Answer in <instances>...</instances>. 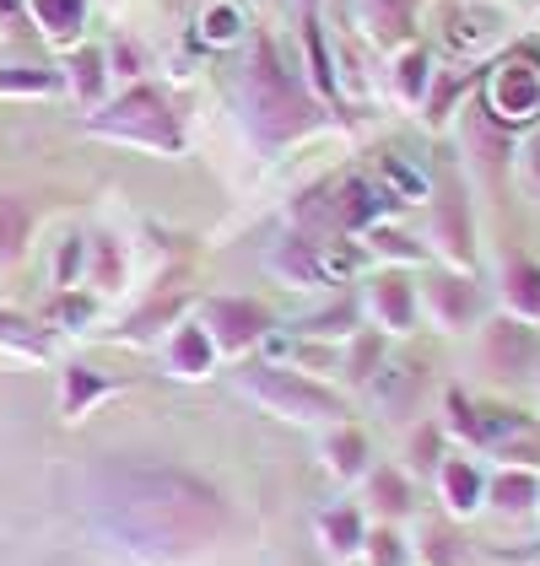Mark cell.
I'll list each match as a JSON object with an SVG mask.
<instances>
[{"label":"cell","instance_id":"1","mask_svg":"<svg viewBox=\"0 0 540 566\" xmlns=\"http://www.w3.org/2000/svg\"><path fill=\"white\" fill-rule=\"evenodd\" d=\"M76 513L125 566H206L232 534V502L211 475L168 459H103L76 485Z\"/></svg>","mask_w":540,"mask_h":566},{"label":"cell","instance_id":"2","mask_svg":"<svg viewBox=\"0 0 540 566\" xmlns=\"http://www.w3.org/2000/svg\"><path fill=\"white\" fill-rule=\"evenodd\" d=\"M238 103H243V125L249 135L281 151V146H298L309 135L324 130V103H319L309 82L281 60V49L270 33H255L249 44V71H243V87H238Z\"/></svg>","mask_w":540,"mask_h":566},{"label":"cell","instance_id":"3","mask_svg":"<svg viewBox=\"0 0 540 566\" xmlns=\"http://www.w3.org/2000/svg\"><path fill=\"white\" fill-rule=\"evenodd\" d=\"M82 130L97 140H114V146H131V151H152V157L184 151V119L157 82H135L120 97H108L97 114L82 119Z\"/></svg>","mask_w":540,"mask_h":566},{"label":"cell","instance_id":"4","mask_svg":"<svg viewBox=\"0 0 540 566\" xmlns=\"http://www.w3.org/2000/svg\"><path fill=\"white\" fill-rule=\"evenodd\" d=\"M238 389L249 405H260L276 421H292V427H335V421H352V405L346 394H335L330 384H319L298 367H270V361H249L238 373Z\"/></svg>","mask_w":540,"mask_h":566},{"label":"cell","instance_id":"5","mask_svg":"<svg viewBox=\"0 0 540 566\" xmlns=\"http://www.w3.org/2000/svg\"><path fill=\"white\" fill-rule=\"evenodd\" d=\"M481 119L502 135L540 125V54L530 44L508 49L481 76Z\"/></svg>","mask_w":540,"mask_h":566},{"label":"cell","instance_id":"6","mask_svg":"<svg viewBox=\"0 0 540 566\" xmlns=\"http://www.w3.org/2000/svg\"><path fill=\"white\" fill-rule=\"evenodd\" d=\"M416 292H422V318H427L438 335H465V329H476L481 313H487V297H481L476 275H465V270H438V275H427Z\"/></svg>","mask_w":540,"mask_h":566},{"label":"cell","instance_id":"7","mask_svg":"<svg viewBox=\"0 0 540 566\" xmlns=\"http://www.w3.org/2000/svg\"><path fill=\"white\" fill-rule=\"evenodd\" d=\"M357 307H362V318H367V329H378V335H411L422 324V292H416L411 270H395V264H384L362 286Z\"/></svg>","mask_w":540,"mask_h":566},{"label":"cell","instance_id":"8","mask_svg":"<svg viewBox=\"0 0 540 566\" xmlns=\"http://www.w3.org/2000/svg\"><path fill=\"white\" fill-rule=\"evenodd\" d=\"M200 324L211 329V340H217L222 356H249L276 329V313L260 297H211L200 307Z\"/></svg>","mask_w":540,"mask_h":566},{"label":"cell","instance_id":"9","mask_svg":"<svg viewBox=\"0 0 540 566\" xmlns=\"http://www.w3.org/2000/svg\"><path fill=\"white\" fill-rule=\"evenodd\" d=\"M433 485H438V502H444V518L449 523H470L476 513H487V470L476 464V453L449 448Z\"/></svg>","mask_w":540,"mask_h":566},{"label":"cell","instance_id":"10","mask_svg":"<svg viewBox=\"0 0 540 566\" xmlns=\"http://www.w3.org/2000/svg\"><path fill=\"white\" fill-rule=\"evenodd\" d=\"M303 82L330 114H346V92H341V71H335V49L324 39V22H319V0H303Z\"/></svg>","mask_w":540,"mask_h":566},{"label":"cell","instance_id":"11","mask_svg":"<svg viewBox=\"0 0 540 566\" xmlns=\"http://www.w3.org/2000/svg\"><path fill=\"white\" fill-rule=\"evenodd\" d=\"M217 361H222V350H217L211 329H206L200 318H179V324L168 329V340H163V367H168V378H179V384H206V378L217 373Z\"/></svg>","mask_w":540,"mask_h":566},{"label":"cell","instance_id":"12","mask_svg":"<svg viewBox=\"0 0 540 566\" xmlns=\"http://www.w3.org/2000/svg\"><path fill=\"white\" fill-rule=\"evenodd\" d=\"M266 270L281 286H292V292H324L330 286V275H324V238H309V232L292 227L266 254Z\"/></svg>","mask_w":540,"mask_h":566},{"label":"cell","instance_id":"13","mask_svg":"<svg viewBox=\"0 0 540 566\" xmlns=\"http://www.w3.org/2000/svg\"><path fill=\"white\" fill-rule=\"evenodd\" d=\"M433 249L449 270L476 275V227H470V206L459 200V189L433 195Z\"/></svg>","mask_w":540,"mask_h":566},{"label":"cell","instance_id":"14","mask_svg":"<svg viewBox=\"0 0 540 566\" xmlns=\"http://www.w3.org/2000/svg\"><path fill=\"white\" fill-rule=\"evenodd\" d=\"M120 389H125L120 373H97L87 361H65V367H60V421H65V427H82L92 410H97L103 399H114Z\"/></svg>","mask_w":540,"mask_h":566},{"label":"cell","instance_id":"15","mask_svg":"<svg viewBox=\"0 0 540 566\" xmlns=\"http://www.w3.org/2000/svg\"><path fill=\"white\" fill-rule=\"evenodd\" d=\"M416 11L422 0H357V28L373 49L401 54L405 44H416Z\"/></svg>","mask_w":540,"mask_h":566},{"label":"cell","instance_id":"16","mask_svg":"<svg viewBox=\"0 0 540 566\" xmlns=\"http://www.w3.org/2000/svg\"><path fill=\"white\" fill-rule=\"evenodd\" d=\"M60 82L71 92V103L82 108V114H97L103 103H108V54L103 44H76L65 49V65H60Z\"/></svg>","mask_w":540,"mask_h":566},{"label":"cell","instance_id":"17","mask_svg":"<svg viewBox=\"0 0 540 566\" xmlns=\"http://www.w3.org/2000/svg\"><path fill=\"white\" fill-rule=\"evenodd\" d=\"M314 539L335 566H357L362 545H367V513L357 502H335V507H324L314 518Z\"/></svg>","mask_w":540,"mask_h":566},{"label":"cell","instance_id":"18","mask_svg":"<svg viewBox=\"0 0 540 566\" xmlns=\"http://www.w3.org/2000/svg\"><path fill=\"white\" fill-rule=\"evenodd\" d=\"M319 464H324V475L341 480V485H352L373 470V442L362 432L357 421H335V427H324L319 437Z\"/></svg>","mask_w":540,"mask_h":566},{"label":"cell","instance_id":"19","mask_svg":"<svg viewBox=\"0 0 540 566\" xmlns=\"http://www.w3.org/2000/svg\"><path fill=\"white\" fill-rule=\"evenodd\" d=\"M362 513H373L378 523H405L416 513V485L401 464H373L362 475Z\"/></svg>","mask_w":540,"mask_h":566},{"label":"cell","instance_id":"20","mask_svg":"<svg viewBox=\"0 0 540 566\" xmlns=\"http://www.w3.org/2000/svg\"><path fill=\"white\" fill-rule=\"evenodd\" d=\"M487 507L508 523L536 518L540 513V470H519V464L487 470Z\"/></svg>","mask_w":540,"mask_h":566},{"label":"cell","instance_id":"21","mask_svg":"<svg viewBox=\"0 0 540 566\" xmlns=\"http://www.w3.org/2000/svg\"><path fill=\"white\" fill-rule=\"evenodd\" d=\"M540 346H536V329L519 324V318H497L487 329V367L502 373V378H519V373H536Z\"/></svg>","mask_w":540,"mask_h":566},{"label":"cell","instance_id":"22","mask_svg":"<svg viewBox=\"0 0 540 566\" xmlns=\"http://www.w3.org/2000/svg\"><path fill=\"white\" fill-rule=\"evenodd\" d=\"M22 6H28V22L44 33V44L76 49L82 39H87L92 0H22Z\"/></svg>","mask_w":540,"mask_h":566},{"label":"cell","instance_id":"23","mask_svg":"<svg viewBox=\"0 0 540 566\" xmlns=\"http://www.w3.org/2000/svg\"><path fill=\"white\" fill-rule=\"evenodd\" d=\"M384 211H390V195L378 189V178H346V184H335V227L346 238L378 227Z\"/></svg>","mask_w":540,"mask_h":566},{"label":"cell","instance_id":"24","mask_svg":"<svg viewBox=\"0 0 540 566\" xmlns=\"http://www.w3.org/2000/svg\"><path fill=\"white\" fill-rule=\"evenodd\" d=\"M497 286H502V307H508V318H519V324H540V264L530 254H502V275H497Z\"/></svg>","mask_w":540,"mask_h":566},{"label":"cell","instance_id":"25","mask_svg":"<svg viewBox=\"0 0 540 566\" xmlns=\"http://www.w3.org/2000/svg\"><path fill=\"white\" fill-rule=\"evenodd\" d=\"M87 281L92 297H120L131 286V260H125V243L114 232H97L87 243Z\"/></svg>","mask_w":540,"mask_h":566},{"label":"cell","instance_id":"26","mask_svg":"<svg viewBox=\"0 0 540 566\" xmlns=\"http://www.w3.org/2000/svg\"><path fill=\"white\" fill-rule=\"evenodd\" d=\"M411 562L416 566H470V539H465L449 518H433L411 534Z\"/></svg>","mask_w":540,"mask_h":566},{"label":"cell","instance_id":"27","mask_svg":"<svg viewBox=\"0 0 540 566\" xmlns=\"http://www.w3.org/2000/svg\"><path fill=\"white\" fill-rule=\"evenodd\" d=\"M378 189L390 195V206H427V200H433V178H427V168L405 163L395 151L378 157Z\"/></svg>","mask_w":540,"mask_h":566},{"label":"cell","instance_id":"28","mask_svg":"<svg viewBox=\"0 0 540 566\" xmlns=\"http://www.w3.org/2000/svg\"><path fill=\"white\" fill-rule=\"evenodd\" d=\"M362 249H367V260H384V264H395V270H416V264H427V254H433L422 238H411V232L390 227V221L367 227L362 232Z\"/></svg>","mask_w":540,"mask_h":566},{"label":"cell","instance_id":"29","mask_svg":"<svg viewBox=\"0 0 540 566\" xmlns=\"http://www.w3.org/2000/svg\"><path fill=\"white\" fill-rule=\"evenodd\" d=\"M433 76H438V71H433V54L422 44H405L401 54H395V65H390V87H395V97H401L405 108H422Z\"/></svg>","mask_w":540,"mask_h":566},{"label":"cell","instance_id":"30","mask_svg":"<svg viewBox=\"0 0 540 566\" xmlns=\"http://www.w3.org/2000/svg\"><path fill=\"white\" fill-rule=\"evenodd\" d=\"M476 87V76L470 71H438L433 76V87H427V97H422V119H427V130H444L454 114H459V103H465V92Z\"/></svg>","mask_w":540,"mask_h":566},{"label":"cell","instance_id":"31","mask_svg":"<svg viewBox=\"0 0 540 566\" xmlns=\"http://www.w3.org/2000/svg\"><path fill=\"white\" fill-rule=\"evenodd\" d=\"M195 33H200V44H206V49L243 44V39H249V11H243L238 0H211V6L200 11Z\"/></svg>","mask_w":540,"mask_h":566},{"label":"cell","instance_id":"32","mask_svg":"<svg viewBox=\"0 0 540 566\" xmlns=\"http://www.w3.org/2000/svg\"><path fill=\"white\" fill-rule=\"evenodd\" d=\"M449 442H459L465 453H481L487 437H481V399H470L465 389H449L444 394V421H438Z\"/></svg>","mask_w":540,"mask_h":566},{"label":"cell","instance_id":"33","mask_svg":"<svg viewBox=\"0 0 540 566\" xmlns=\"http://www.w3.org/2000/svg\"><path fill=\"white\" fill-rule=\"evenodd\" d=\"M444 44L459 60H481L497 44V17H487V11H454L449 28H444Z\"/></svg>","mask_w":540,"mask_h":566},{"label":"cell","instance_id":"34","mask_svg":"<svg viewBox=\"0 0 540 566\" xmlns=\"http://www.w3.org/2000/svg\"><path fill=\"white\" fill-rule=\"evenodd\" d=\"M0 350L6 356H22V361H49L54 356L44 324H33V318H22L11 307H0Z\"/></svg>","mask_w":540,"mask_h":566},{"label":"cell","instance_id":"35","mask_svg":"<svg viewBox=\"0 0 540 566\" xmlns=\"http://www.w3.org/2000/svg\"><path fill=\"white\" fill-rule=\"evenodd\" d=\"M373 394H378V405L384 410H395V416H405L411 405H416V394H422V367H401V361H384L373 378Z\"/></svg>","mask_w":540,"mask_h":566},{"label":"cell","instance_id":"36","mask_svg":"<svg viewBox=\"0 0 540 566\" xmlns=\"http://www.w3.org/2000/svg\"><path fill=\"white\" fill-rule=\"evenodd\" d=\"M444 453H449V432L438 427V421H422L416 432H411V442H405V475H438V464H444Z\"/></svg>","mask_w":540,"mask_h":566},{"label":"cell","instance_id":"37","mask_svg":"<svg viewBox=\"0 0 540 566\" xmlns=\"http://www.w3.org/2000/svg\"><path fill=\"white\" fill-rule=\"evenodd\" d=\"M357 329H362V307L335 303V307H324V313H314V318H303L292 335H298V340H314V335L319 340H352Z\"/></svg>","mask_w":540,"mask_h":566},{"label":"cell","instance_id":"38","mask_svg":"<svg viewBox=\"0 0 540 566\" xmlns=\"http://www.w3.org/2000/svg\"><path fill=\"white\" fill-rule=\"evenodd\" d=\"M357 566H411V539L401 523H367V545Z\"/></svg>","mask_w":540,"mask_h":566},{"label":"cell","instance_id":"39","mask_svg":"<svg viewBox=\"0 0 540 566\" xmlns=\"http://www.w3.org/2000/svg\"><path fill=\"white\" fill-rule=\"evenodd\" d=\"M65 92L60 71H44V65H0V97H54Z\"/></svg>","mask_w":540,"mask_h":566},{"label":"cell","instance_id":"40","mask_svg":"<svg viewBox=\"0 0 540 566\" xmlns=\"http://www.w3.org/2000/svg\"><path fill=\"white\" fill-rule=\"evenodd\" d=\"M92 318H97V297L82 292V286L60 292V297H54V313H49V324H54L60 335H87Z\"/></svg>","mask_w":540,"mask_h":566},{"label":"cell","instance_id":"41","mask_svg":"<svg viewBox=\"0 0 540 566\" xmlns=\"http://www.w3.org/2000/svg\"><path fill=\"white\" fill-rule=\"evenodd\" d=\"M28 232H33V211L17 195H0V260H22Z\"/></svg>","mask_w":540,"mask_h":566},{"label":"cell","instance_id":"42","mask_svg":"<svg viewBox=\"0 0 540 566\" xmlns=\"http://www.w3.org/2000/svg\"><path fill=\"white\" fill-rule=\"evenodd\" d=\"M179 307H184V297H179V292H168V297H157V303H152V307H141V313H135L131 324L120 329V340H131V346H141V340H152V335H157L163 324L174 329V324H179Z\"/></svg>","mask_w":540,"mask_h":566},{"label":"cell","instance_id":"43","mask_svg":"<svg viewBox=\"0 0 540 566\" xmlns=\"http://www.w3.org/2000/svg\"><path fill=\"white\" fill-rule=\"evenodd\" d=\"M378 367H384V335H378V329H357V335L346 340V373H352L357 384H367Z\"/></svg>","mask_w":540,"mask_h":566},{"label":"cell","instance_id":"44","mask_svg":"<svg viewBox=\"0 0 540 566\" xmlns=\"http://www.w3.org/2000/svg\"><path fill=\"white\" fill-rule=\"evenodd\" d=\"M87 281V238H65L60 249H54V286L60 292H71V286H82Z\"/></svg>","mask_w":540,"mask_h":566},{"label":"cell","instance_id":"45","mask_svg":"<svg viewBox=\"0 0 540 566\" xmlns=\"http://www.w3.org/2000/svg\"><path fill=\"white\" fill-rule=\"evenodd\" d=\"M103 54H108V76H120V82H131V87L146 76V60H141V49H135L131 39H114Z\"/></svg>","mask_w":540,"mask_h":566},{"label":"cell","instance_id":"46","mask_svg":"<svg viewBox=\"0 0 540 566\" xmlns=\"http://www.w3.org/2000/svg\"><path fill=\"white\" fill-rule=\"evenodd\" d=\"M28 17V6L22 0H0V33H17V22Z\"/></svg>","mask_w":540,"mask_h":566},{"label":"cell","instance_id":"47","mask_svg":"<svg viewBox=\"0 0 540 566\" xmlns=\"http://www.w3.org/2000/svg\"><path fill=\"white\" fill-rule=\"evenodd\" d=\"M536 178H540V140H536Z\"/></svg>","mask_w":540,"mask_h":566},{"label":"cell","instance_id":"48","mask_svg":"<svg viewBox=\"0 0 540 566\" xmlns=\"http://www.w3.org/2000/svg\"><path fill=\"white\" fill-rule=\"evenodd\" d=\"M536 384H540V361H536Z\"/></svg>","mask_w":540,"mask_h":566}]
</instances>
